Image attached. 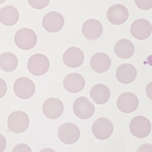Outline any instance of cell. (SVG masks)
Wrapping results in <instances>:
<instances>
[{
	"instance_id": "6da1fadb",
	"label": "cell",
	"mask_w": 152,
	"mask_h": 152,
	"mask_svg": "<svg viewBox=\"0 0 152 152\" xmlns=\"http://www.w3.org/2000/svg\"><path fill=\"white\" fill-rule=\"evenodd\" d=\"M37 41V37L33 30L21 28L15 35V43L18 48L23 50H29L34 48Z\"/></svg>"
},
{
	"instance_id": "7a4b0ae2",
	"label": "cell",
	"mask_w": 152,
	"mask_h": 152,
	"mask_svg": "<svg viewBox=\"0 0 152 152\" xmlns=\"http://www.w3.org/2000/svg\"><path fill=\"white\" fill-rule=\"evenodd\" d=\"M7 124L12 132L22 133L29 127L30 119L25 113L22 111H15L9 116Z\"/></svg>"
},
{
	"instance_id": "3957f363",
	"label": "cell",
	"mask_w": 152,
	"mask_h": 152,
	"mask_svg": "<svg viewBox=\"0 0 152 152\" xmlns=\"http://www.w3.org/2000/svg\"><path fill=\"white\" fill-rule=\"evenodd\" d=\"M28 69L30 72L34 75H43L50 69V60L43 54H34L28 60Z\"/></svg>"
},
{
	"instance_id": "277c9868",
	"label": "cell",
	"mask_w": 152,
	"mask_h": 152,
	"mask_svg": "<svg viewBox=\"0 0 152 152\" xmlns=\"http://www.w3.org/2000/svg\"><path fill=\"white\" fill-rule=\"evenodd\" d=\"M58 137L62 143L66 145H72L79 139L80 129L76 125L71 123H63L59 126Z\"/></svg>"
},
{
	"instance_id": "5b68a950",
	"label": "cell",
	"mask_w": 152,
	"mask_h": 152,
	"mask_svg": "<svg viewBox=\"0 0 152 152\" xmlns=\"http://www.w3.org/2000/svg\"><path fill=\"white\" fill-rule=\"evenodd\" d=\"M129 130L135 137L143 138L150 134L151 131V124L146 117L142 116H135L130 122Z\"/></svg>"
},
{
	"instance_id": "8992f818",
	"label": "cell",
	"mask_w": 152,
	"mask_h": 152,
	"mask_svg": "<svg viewBox=\"0 0 152 152\" xmlns=\"http://www.w3.org/2000/svg\"><path fill=\"white\" fill-rule=\"evenodd\" d=\"M92 133L99 140H105L111 136L113 132V125L110 119L101 117L92 125Z\"/></svg>"
},
{
	"instance_id": "52a82bcc",
	"label": "cell",
	"mask_w": 152,
	"mask_h": 152,
	"mask_svg": "<svg viewBox=\"0 0 152 152\" xmlns=\"http://www.w3.org/2000/svg\"><path fill=\"white\" fill-rule=\"evenodd\" d=\"M13 89L18 97L26 100L33 97V95L34 94L35 85L29 78L21 77L16 80Z\"/></svg>"
},
{
	"instance_id": "ba28073f",
	"label": "cell",
	"mask_w": 152,
	"mask_h": 152,
	"mask_svg": "<svg viewBox=\"0 0 152 152\" xmlns=\"http://www.w3.org/2000/svg\"><path fill=\"white\" fill-rule=\"evenodd\" d=\"M73 112L79 119H88L94 113L95 107L88 98L80 97L73 104Z\"/></svg>"
},
{
	"instance_id": "9c48e42d",
	"label": "cell",
	"mask_w": 152,
	"mask_h": 152,
	"mask_svg": "<svg viewBox=\"0 0 152 152\" xmlns=\"http://www.w3.org/2000/svg\"><path fill=\"white\" fill-rule=\"evenodd\" d=\"M43 28L50 33H56L64 27V18L57 12H50L44 15L42 21Z\"/></svg>"
},
{
	"instance_id": "30bf717a",
	"label": "cell",
	"mask_w": 152,
	"mask_h": 152,
	"mask_svg": "<svg viewBox=\"0 0 152 152\" xmlns=\"http://www.w3.org/2000/svg\"><path fill=\"white\" fill-rule=\"evenodd\" d=\"M130 32L137 40H146L151 34L152 25L146 19H137L132 24Z\"/></svg>"
},
{
	"instance_id": "8fae6325",
	"label": "cell",
	"mask_w": 152,
	"mask_h": 152,
	"mask_svg": "<svg viewBox=\"0 0 152 152\" xmlns=\"http://www.w3.org/2000/svg\"><path fill=\"white\" fill-rule=\"evenodd\" d=\"M64 112V105L59 99L51 97L43 104V113L46 117L56 119L60 117Z\"/></svg>"
},
{
	"instance_id": "7c38bea8",
	"label": "cell",
	"mask_w": 152,
	"mask_h": 152,
	"mask_svg": "<svg viewBox=\"0 0 152 152\" xmlns=\"http://www.w3.org/2000/svg\"><path fill=\"white\" fill-rule=\"evenodd\" d=\"M129 10L127 8L121 4L112 5L108 9L107 17L108 21L114 25H120L127 21L129 18Z\"/></svg>"
},
{
	"instance_id": "4fadbf2b",
	"label": "cell",
	"mask_w": 152,
	"mask_h": 152,
	"mask_svg": "<svg viewBox=\"0 0 152 152\" xmlns=\"http://www.w3.org/2000/svg\"><path fill=\"white\" fill-rule=\"evenodd\" d=\"M64 64L69 68H78L83 64L85 55L83 51L78 47H72L68 49L62 56Z\"/></svg>"
},
{
	"instance_id": "5bb4252c",
	"label": "cell",
	"mask_w": 152,
	"mask_h": 152,
	"mask_svg": "<svg viewBox=\"0 0 152 152\" xmlns=\"http://www.w3.org/2000/svg\"><path fill=\"white\" fill-rule=\"evenodd\" d=\"M118 109L125 113H130L137 110L138 99L136 95L130 92H125L119 97L116 102Z\"/></svg>"
},
{
	"instance_id": "9a60e30c",
	"label": "cell",
	"mask_w": 152,
	"mask_h": 152,
	"mask_svg": "<svg viewBox=\"0 0 152 152\" xmlns=\"http://www.w3.org/2000/svg\"><path fill=\"white\" fill-rule=\"evenodd\" d=\"M103 26L101 23L96 19H89L82 25L81 31L84 37L90 40H97L103 34Z\"/></svg>"
},
{
	"instance_id": "2e32d148",
	"label": "cell",
	"mask_w": 152,
	"mask_h": 152,
	"mask_svg": "<svg viewBox=\"0 0 152 152\" xmlns=\"http://www.w3.org/2000/svg\"><path fill=\"white\" fill-rule=\"evenodd\" d=\"M65 89L70 93L76 94L81 91L85 86V80L81 75L78 73L69 74L63 80Z\"/></svg>"
},
{
	"instance_id": "e0dca14e",
	"label": "cell",
	"mask_w": 152,
	"mask_h": 152,
	"mask_svg": "<svg viewBox=\"0 0 152 152\" xmlns=\"http://www.w3.org/2000/svg\"><path fill=\"white\" fill-rule=\"evenodd\" d=\"M116 77L119 82L128 85L135 80L137 77V70L135 66L131 64H122L116 69Z\"/></svg>"
},
{
	"instance_id": "ac0fdd59",
	"label": "cell",
	"mask_w": 152,
	"mask_h": 152,
	"mask_svg": "<svg viewBox=\"0 0 152 152\" xmlns=\"http://www.w3.org/2000/svg\"><path fill=\"white\" fill-rule=\"evenodd\" d=\"M90 65L95 72L101 74L109 70L111 66V59L104 53H97L91 57Z\"/></svg>"
},
{
	"instance_id": "d6986e66",
	"label": "cell",
	"mask_w": 152,
	"mask_h": 152,
	"mask_svg": "<svg viewBox=\"0 0 152 152\" xmlns=\"http://www.w3.org/2000/svg\"><path fill=\"white\" fill-rule=\"evenodd\" d=\"M110 90L104 84L95 85L90 91L91 98L95 104L102 105L109 101L110 98Z\"/></svg>"
},
{
	"instance_id": "ffe728a7",
	"label": "cell",
	"mask_w": 152,
	"mask_h": 152,
	"mask_svg": "<svg viewBox=\"0 0 152 152\" xmlns=\"http://www.w3.org/2000/svg\"><path fill=\"white\" fill-rule=\"evenodd\" d=\"M114 52L120 59H129L134 55L135 46L130 40L122 39L116 42L114 46Z\"/></svg>"
},
{
	"instance_id": "44dd1931",
	"label": "cell",
	"mask_w": 152,
	"mask_h": 152,
	"mask_svg": "<svg viewBox=\"0 0 152 152\" xmlns=\"http://www.w3.org/2000/svg\"><path fill=\"white\" fill-rule=\"evenodd\" d=\"M19 12L12 5H6L0 9V22L5 26H13L18 21Z\"/></svg>"
},
{
	"instance_id": "7402d4cb",
	"label": "cell",
	"mask_w": 152,
	"mask_h": 152,
	"mask_svg": "<svg viewBox=\"0 0 152 152\" xmlns=\"http://www.w3.org/2000/svg\"><path fill=\"white\" fill-rule=\"evenodd\" d=\"M18 64V58L14 53L5 52L0 55V68L2 71L11 72L15 70Z\"/></svg>"
},
{
	"instance_id": "603a6c76",
	"label": "cell",
	"mask_w": 152,
	"mask_h": 152,
	"mask_svg": "<svg viewBox=\"0 0 152 152\" xmlns=\"http://www.w3.org/2000/svg\"><path fill=\"white\" fill-rule=\"evenodd\" d=\"M28 3L34 9H43L50 3V0H28Z\"/></svg>"
},
{
	"instance_id": "cb8c5ba5",
	"label": "cell",
	"mask_w": 152,
	"mask_h": 152,
	"mask_svg": "<svg viewBox=\"0 0 152 152\" xmlns=\"http://www.w3.org/2000/svg\"><path fill=\"white\" fill-rule=\"evenodd\" d=\"M135 3L142 10H149L152 8V0H135Z\"/></svg>"
},
{
	"instance_id": "d4e9b609",
	"label": "cell",
	"mask_w": 152,
	"mask_h": 152,
	"mask_svg": "<svg viewBox=\"0 0 152 152\" xmlns=\"http://www.w3.org/2000/svg\"><path fill=\"white\" fill-rule=\"evenodd\" d=\"M7 92V85L2 78H0V98L3 97Z\"/></svg>"
},
{
	"instance_id": "484cf974",
	"label": "cell",
	"mask_w": 152,
	"mask_h": 152,
	"mask_svg": "<svg viewBox=\"0 0 152 152\" xmlns=\"http://www.w3.org/2000/svg\"><path fill=\"white\" fill-rule=\"evenodd\" d=\"M13 151H31V149L29 146H28L25 144H19L17 146L14 148Z\"/></svg>"
},
{
	"instance_id": "4316f807",
	"label": "cell",
	"mask_w": 152,
	"mask_h": 152,
	"mask_svg": "<svg viewBox=\"0 0 152 152\" xmlns=\"http://www.w3.org/2000/svg\"><path fill=\"white\" fill-rule=\"evenodd\" d=\"M5 148H6V140H5V138L3 135L0 134V152L4 151Z\"/></svg>"
},
{
	"instance_id": "83f0119b",
	"label": "cell",
	"mask_w": 152,
	"mask_h": 152,
	"mask_svg": "<svg viewBox=\"0 0 152 152\" xmlns=\"http://www.w3.org/2000/svg\"><path fill=\"white\" fill-rule=\"evenodd\" d=\"M145 92H146L148 97L152 100V81L147 85L146 89H145Z\"/></svg>"
},
{
	"instance_id": "f1b7e54d",
	"label": "cell",
	"mask_w": 152,
	"mask_h": 152,
	"mask_svg": "<svg viewBox=\"0 0 152 152\" xmlns=\"http://www.w3.org/2000/svg\"><path fill=\"white\" fill-rule=\"evenodd\" d=\"M6 1H7V0H0V5H2L3 2H6Z\"/></svg>"
}]
</instances>
